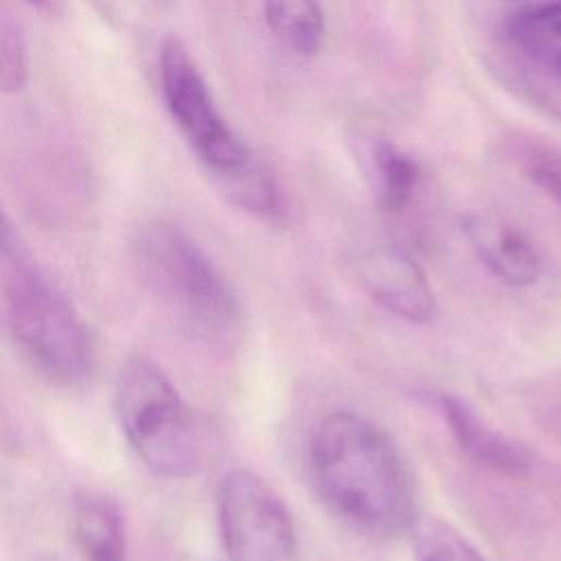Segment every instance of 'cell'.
Listing matches in <instances>:
<instances>
[{
    "label": "cell",
    "mask_w": 561,
    "mask_h": 561,
    "mask_svg": "<svg viewBox=\"0 0 561 561\" xmlns=\"http://www.w3.org/2000/svg\"><path fill=\"white\" fill-rule=\"evenodd\" d=\"M309 462L327 504L355 528L392 537L412 528L416 493L390 436L370 419L335 410L318 421Z\"/></svg>",
    "instance_id": "1"
},
{
    "label": "cell",
    "mask_w": 561,
    "mask_h": 561,
    "mask_svg": "<svg viewBox=\"0 0 561 561\" xmlns=\"http://www.w3.org/2000/svg\"><path fill=\"white\" fill-rule=\"evenodd\" d=\"M131 256L145 287L193 333L221 340L241 324L232 287L180 228L164 221L142 226L134 237Z\"/></svg>",
    "instance_id": "2"
},
{
    "label": "cell",
    "mask_w": 561,
    "mask_h": 561,
    "mask_svg": "<svg viewBox=\"0 0 561 561\" xmlns=\"http://www.w3.org/2000/svg\"><path fill=\"white\" fill-rule=\"evenodd\" d=\"M7 322L26 362L46 381L79 388L94 373V342L68 296L39 270L20 263L7 285Z\"/></svg>",
    "instance_id": "3"
},
{
    "label": "cell",
    "mask_w": 561,
    "mask_h": 561,
    "mask_svg": "<svg viewBox=\"0 0 561 561\" xmlns=\"http://www.w3.org/2000/svg\"><path fill=\"white\" fill-rule=\"evenodd\" d=\"M114 410L125 440L151 473L178 480L197 471L199 438L193 416L158 364L136 357L123 366Z\"/></svg>",
    "instance_id": "4"
},
{
    "label": "cell",
    "mask_w": 561,
    "mask_h": 561,
    "mask_svg": "<svg viewBox=\"0 0 561 561\" xmlns=\"http://www.w3.org/2000/svg\"><path fill=\"white\" fill-rule=\"evenodd\" d=\"M493 55L500 79L519 99L561 121V0L506 15Z\"/></svg>",
    "instance_id": "5"
},
{
    "label": "cell",
    "mask_w": 561,
    "mask_h": 561,
    "mask_svg": "<svg viewBox=\"0 0 561 561\" xmlns=\"http://www.w3.org/2000/svg\"><path fill=\"white\" fill-rule=\"evenodd\" d=\"M160 85L171 118L217 180L254 158L219 114L202 72L178 37H167L160 46Z\"/></svg>",
    "instance_id": "6"
},
{
    "label": "cell",
    "mask_w": 561,
    "mask_h": 561,
    "mask_svg": "<svg viewBox=\"0 0 561 561\" xmlns=\"http://www.w3.org/2000/svg\"><path fill=\"white\" fill-rule=\"evenodd\" d=\"M228 561H296V530L276 491L254 471L232 469L217 489Z\"/></svg>",
    "instance_id": "7"
},
{
    "label": "cell",
    "mask_w": 561,
    "mask_h": 561,
    "mask_svg": "<svg viewBox=\"0 0 561 561\" xmlns=\"http://www.w3.org/2000/svg\"><path fill=\"white\" fill-rule=\"evenodd\" d=\"M366 294L392 316L425 324L434 318L436 298L421 265L397 248H377L359 261Z\"/></svg>",
    "instance_id": "8"
},
{
    "label": "cell",
    "mask_w": 561,
    "mask_h": 561,
    "mask_svg": "<svg viewBox=\"0 0 561 561\" xmlns=\"http://www.w3.org/2000/svg\"><path fill=\"white\" fill-rule=\"evenodd\" d=\"M462 230L493 276L513 287H528L543 272V256L535 243L506 219L471 213L462 219Z\"/></svg>",
    "instance_id": "9"
},
{
    "label": "cell",
    "mask_w": 561,
    "mask_h": 561,
    "mask_svg": "<svg viewBox=\"0 0 561 561\" xmlns=\"http://www.w3.org/2000/svg\"><path fill=\"white\" fill-rule=\"evenodd\" d=\"M436 408L458 447L480 467L504 476H524L533 467L526 447L489 427L465 401L454 394H438Z\"/></svg>",
    "instance_id": "10"
},
{
    "label": "cell",
    "mask_w": 561,
    "mask_h": 561,
    "mask_svg": "<svg viewBox=\"0 0 561 561\" xmlns=\"http://www.w3.org/2000/svg\"><path fill=\"white\" fill-rule=\"evenodd\" d=\"M72 539L85 561H125V517L116 500L101 491L83 489L72 497Z\"/></svg>",
    "instance_id": "11"
},
{
    "label": "cell",
    "mask_w": 561,
    "mask_h": 561,
    "mask_svg": "<svg viewBox=\"0 0 561 561\" xmlns=\"http://www.w3.org/2000/svg\"><path fill=\"white\" fill-rule=\"evenodd\" d=\"M370 180L379 206L388 213H401L410 206L419 184V162L390 140H377L370 147Z\"/></svg>",
    "instance_id": "12"
},
{
    "label": "cell",
    "mask_w": 561,
    "mask_h": 561,
    "mask_svg": "<svg viewBox=\"0 0 561 561\" xmlns=\"http://www.w3.org/2000/svg\"><path fill=\"white\" fill-rule=\"evenodd\" d=\"M272 33L296 55H316L324 42V13L318 0H263Z\"/></svg>",
    "instance_id": "13"
},
{
    "label": "cell",
    "mask_w": 561,
    "mask_h": 561,
    "mask_svg": "<svg viewBox=\"0 0 561 561\" xmlns=\"http://www.w3.org/2000/svg\"><path fill=\"white\" fill-rule=\"evenodd\" d=\"M217 182L232 204L252 215L274 219L283 213V197L274 178L254 158L239 171L219 178Z\"/></svg>",
    "instance_id": "14"
},
{
    "label": "cell",
    "mask_w": 561,
    "mask_h": 561,
    "mask_svg": "<svg viewBox=\"0 0 561 561\" xmlns=\"http://www.w3.org/2000/svg\"><path fill=\"white\" fill-rule=\"evenodd\" d=\"M511 149L519 171L561 206V147L537 138H519Z\"/></svg>",
    "instance_id": "15"
},
{
    "label": "cell",
    "mask_w": 561,
    "mask_h": 561,
    "mask_svg": "<svg viewBox=\"0 0 561 561\" xmlns=\"http://www.w3.org/2000/svg\"><path fill=\"white\" fill-rule=\"evenodd\" d=\"M28 83V46L20 22L0 7V92L15 94Z\"/></svg>",
    "instance_id": "16"
},
{
    "label": "cell",
    "mask_w": 561,
    "mask_h": 561,
    "mask_svg": "<svg viewBox=\"0 0 561 561\" xmlns=\"http://www.w3.org/2000/svg\"><path fill=\"white\" fill-rule=\"evenodd\" d=\"M419 561H484L478 550L456 530L432 524L419 533Z\"/></svg>",
    "instance_id": "17"
},
{
    "label": "cell",
    "mask_w": 561,
    "mask_h": 561,
    "mask_svg": "<svg viewBox=\"0 0 561 561\" xmlns=\"http://www.w3.org/2000/svg\"><path fill=\"white\" fill-rule=\"evenodd\" d=\"M15 252V232L9 221V215L4 213V206L0 202V254L11 256Z\"/></svg>",
    "instance_id": "18"
},
{
    "label": "cell",
    "mask_w": 561,
    "mask_h": 561,
    "mask_svg": "<svg viewBox=\"0 0 561 561\" xmlns=\"http://www.w3.org/2000/svg\"><path fill=\"white\" fill-rule=\"evenodd\" d=\"M37 561H61L59 557H53V554H44V557H39Z\"/></svg>",
    "instance_id": "19"
},
{
    "label": "cell",
    "mask_w": 561,
    "mask_h": 561,
    "mask_svg": "<svg viewBox=\"0 0 561 561\" xmlns=\"http://www.w3.org/2000/svg\"><path fill=\"white\" fill-rule=\"evenodd\" d=\"M28 2H31V4H37V7H46L48 0H28Z\"/></svg>",
    "instance_id": "20"
}]
</instances>
